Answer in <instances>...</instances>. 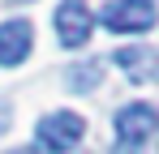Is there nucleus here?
<instances>
[{
  "mask_svg": "<svg viewBox=\"0 0 159 154\" xmlns=\"http://www.w3.org/2000/svg\"><path fill=\"white\" fill-rule=\"evenodd\" d=\"M112 60L129 73V81H155L159 77V64H155V51L151 47H120Z\"/></svg>",
  "mask_w": 159,
  "mask_h": 154,
  "instance_id": "423d86ee",
  "label": "nucleus"
},
{
  "mask_svg": "<svg viewBox=\"0 0 159 154\" xmlns=\"http://www.w3.org/2000/svg\"><path fill=\"white\" fill-rule=\"evenodd\" d=\"M13 154H34V150H13Z\"/></svg>",
  "mask_w": 159,
  "mask_h": 154,
  "instance_id": "6e6552de",
  "label": "nucleus"
},
{
  "mask_svg": "<svg viewBox=\"0 0 159 154\" xmlns=\"http://www.w3.org/2000/svg\"><path fill=\"white\" fill-rule=\"evenodd\" d=\"M112 128H116V150H138L142 141H151L159 133V107H151V103H125L116 111Z\"/></svg>",
  "mask_w": 159,
  "mask_h": 154,
  "instance_id": "f257e3e1",
  "label": "nucleus"
},
{
  "mask_svg": "<svg viewBox=\"0 0 159 154\" xmlns=\"http://www.w3.org/2000/svg\"><path fill=\"white\" fill-rule=\"evenodd\" d=\"M99 73H103V60H86V64H78V69H69V90H78V94H86V90H95L99 86Z\"/></svg>",
  "mask_w": 159,
  "mask_h": 154,
  "instance_id": "0eeeda50",
  "label": "nucleus"
},
{
  "mask_svg": "<svg viewBox=\"0 0 159 154\" xmlns=\"http://www.w3.org/2000/svg\"><path fill=\"white\" fill-rule=\"evenodd\" d=\"M30 47H34V26L26 17H13V22L0 26V64L4 69H17L30 56Z\"/></svg>",
  "mask_w": 159,
  "mask_h": 154,
  "instance_id": "39448f33",
  "label": "nucleus"
},
{
  "mask_svg": "<svg viewBox=\"0 0 159 154\" xmlns=\"http://www.w3.org/2000/svg\"><path fill=\"white\" fill-rule=\"evenodd\" d=\"M82 133H86V120L78 111H48L34 124V137H39V146L48 154H69L82 141Z\"/></svg>",
  "mask_w": 159,
  "mask_h": 154,
  "instance_id": "7ed1b4c3",
  "label": "nucleus"
},
{
  "mask_svg": "<svg viewBox=\"0 0 159 154\" xmlns=\"http://www.w3.org/2000/svg\"><path fill=\"white\" fill-rule=\"evenodd\" d=\"M90 9L82 4V0H60V9H56V34H60V43L65 47H82L86 39H90Z\"/></svg>",
  "mask_w": 159,
  "mask_h": 154,
  "instance_id": "20e7f679",
  "label": "nucleus"
},
{
  "mask_svg": "<svg viewBox=\"0 0 159 154\" xmlns=\"http://www.w3.org/2000/svg\"><path fill=\"white\" fill-rule=\"evenodd\" d=\"M99 22L112 34H142L159 22V9H155V0H107Z\"/></svg>",
  "mask_w": 159,
  "mask_h": 154,
  "instance_id": "f03ea898",
  "label": "nucleus"
}]
</instances>
